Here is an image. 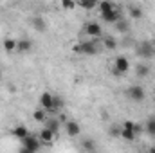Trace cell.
Masks as SVG:
<instances>
[{
	"instance_id": "obj_1",
	"label": "cell",
	"mask_w": 155,
	"mask_h": 153,
	"mask_svg": "<svg viewBox=\"0 0 155 153\" xmlns=\"http://www.w3.org/2000/svg\"><path fill=\"white\" fill-rule=\"evenodd\" d=\"M72 50L76 54H83V56H94V54L99 52V45H97L96 38H92V40H87V41H81V43H76L72 47Z\"/></svg>"
},
{
	"instance_id": "obj_2",
	"label": "cell",
	"mask_w": 155,
	"mask_h": 153,
	"mask_svg": "<svg viewBox=\"0 0 155 153\" xmlns=\"http://www.w3.org/2000/svg\"><path fill=\"white\" fill-rule=\"evenodd\" d=\"M40 106L47 112H58V108L61 106V101L56 96H52L51 92H43L40 96Z\"/></svg>"
},
{
	"instance_id": "obj_3",
	"label": "cell",
	"mask_w": 155,
	"mask_h": 153,
	"mask_svg": "<svg viewBox=\"0 0 155 153\" xmlns=\"http://www.w3.org/2000/svg\"><path fill=\"white\" fill-rule=\"evenodd\" d=\"M130 60L126 58V56H117L116 60H114V69H112V72L116 74V76H121V74H126L128 70H130Z\"/></svg>"
},
{
	"instance_id": "obj_4",
	"label": "cell",
	"mask_w": 155,
	"mask_h": 153,
	"mask_svg": "<svg viewBox=\"0 0 155 153\" xmlns=\"http://www.w3.org/2000/svg\"><path fill=\"white\" fill-rule=\"evenodd\" d=\"M126 97H128L130 101L141 103V101H144L146 92H144V88H143L141 85H132V86H128V90H126Z\"/></svg>"
},
{
	"instance_id": "obj_5",
	"label": "cell",
	"mask_w": 155,
	"mask_h": 153,
	"mask_svg": "<svg viewBox=\"0 0 155 153\" xmlns=\"http://www.w3.org/2000/svg\"><path fill=\"white\" fill-rule=\"evenodd\" d=\"M137 54L144 60H150L155 56V49L152 47V41H143L137 45Z\"/></svg>"
},
{
	"instance_id": "obj_6",
	"label": "cell",
	"mask_w": 155,
	"mask_h": 153,
	"mask_svg": "<svg viewBox=\"0 0 155 153\" xmlns=\"http://www.w3.org/2000/svg\"><path fill=\"white\" fill-rule=\"evenodd\" d=\"M83 31H85V34H87L88 38H99V36L103 34V29H101V25H99L97 22H87Z\"/></svg>"
},
{
	"instance_id": "obj_7",
	"label": "cell",
	"mask_w": 155,
	"mask_h": 153,
	"mask_svg": "<svg viewBox=\"0 0 155 153\" xmlns=\"http://www.w3.org/2000/svg\"><path fill=\"white\" fill-rule=\"evenodd\" d=\"M40 139L36 137H33L31 133L25 137V139H22V148H24V151H38L40 150Z\"/></svg>"
},
{
	"instance_id": "obj_8",
	"label": "cell",
	"mask_w": 155,
	"mask_h": 153,
	"mask_svg": "<svg viewBox=\"0 0 155 153\" xmlns=\"http://www.w3.org/2000/svg\"><path fill=\"white\" fill-rule=\"evenodd\" d=\"M101 20L107 22V24H116V22H119L121 20V9L119 7H114L108 13H101Z\"/></svg>"
},
{
	"instance_id": "obj_9",
	"label": "cell",
	"mask_w": 155,
	"mask_h": 153,
	"mask_svg": "<svg viewBox=\"0 0 155 153\" xmlns=\"http://www.w3.org/2000/svg\"><path fill=\"white\" fill-rule=\"evenodd\" d=\"M63 126H65V132H67V135L69 137H78L79 133H81V128H79V124H78L76 121H65L63 122Z\"/></svg>"
},
{
	"instance_id": "obj_10",
	"label": "cell",
	"mask_w": 155,
	"mask_h": 153,
	"mask_svg": "<svg viewBox=\"0 0 155 153\" xmlns=\"http://www.w3.org/2000/svg\"><path fill=\"white\" fill-rule=\"evenodd\" d=\"M31 49H33V41L31 40H27V38L16 40V52L27 54V52H31Z\"/></svg>"
},
{
	"instance_id": "obj_11",
	"label": "cell",
	"mask_w": 155,
	"mask_h": 153,
	"mask_svg": "<svg viewBox=\"0 0 155 153\" xmlns=\"http://www.w3.org/2000/svg\"><path fill=\"white\" fill-rule=\"evenodd\" d=\"M54 137H56V133H54L51 128H47V126H45V128H43V130L38 133V139L41 141V142H45V144L52 142V141H54Z\"/></svg>"
},
{
	"instance_id": "obj_12",
	"label": "cell",
	"mask_w": 155,
	"mask_h": 153,
	"mask_svg": "<svg viewBox=\"0 0 155 153\" xmlns=\"http://www.w3.org/2000/svg\"><path fill=\"white\" fill-rule=\"evenodd\" d=\"M13 135L22 141V139H25V137L29 135V130H27V126H24V124H16V126L13 128Z\"/></svg>"
},
{
	"instance_id": "obj_13",
	"label": "cell",
	"mask_w": 155,
	"mask_h": 153,
	"mask_svg": "<svg viewBox=\"0 0 155 153\" xmlns=\"http://www.w3.org/2000/svg\"><path fill=\"white\" fill-rule=\"evenodd\" d=\"M99 4V0H76V5H79L81 9L85 11H90V9H96Z\"/></svg>"
},
{
	"instance_id": "obj_14",
	"label": "cell",
	"mask_w": 155,
	"mask_h": 153,
	"mask_svg": "<svg viewBox=\"0 0 155 153\" xmlns=\"http://www.w3.org/2000/svg\"><path fill=\"white\" fill-rule=\"evenodd\" d=\"M135 135H137V132H135V130H130V128H123V126H121V132H119V137H121V139H124V141L132 142V141L135 139Z\"/></svg>"
},
{
	"instance_id": "obj_15",
	"label": "cell",
	"mask_w": 155,
	"mask_h": 153,
	"mask_svg": "<svg viewBox=\"0 0 155 153\" xmlns=\"http://www.w3.org/2000/svg\"><path fill=\"white\" fill-rule=\"evenodd\" d=\"M2 45H4L5 52H16V40L15 38H5Z\"/></svg>"
},
{
	"instance_id": "obj_16",
	"label": "cell",
	"mask_w": 155,
	"mask_h": 153,
	"mask_svg": "<svg viewBox=\"0 0 155 153\" xmlns=\"http://www.w3.org/2000/svg\"><path fill=\"white\" fill-rule=\"evenodd\" d=\"M97 7H99V13H108V11H112L117 5H114L110 0H101V2L97 4Z\"/></svg>"
},
{
	"instance_id": "obj_17",
	"label": "cell",
	"mask_w": 155,
	"mask_h": 153,
	"mask_svg": "<svg viewBox=\"0 0 155 153\" xmlns=\"http://www.w3.org/2000/svg\"><path fill=\"white\" fill-rule=\"evenodd\" d=\"M33 119L38 121V122H45V121H47V110H43V108L40 106L38 110L33 112Z\"/></svg>"
},
{
	"instance_id": "obj_18",
	"label": "cell",
	"mask_w": 155,
	"mask_h": 153,
	"mask_svg": "<svg viewBox=\"0 0 155 153\" xmlns=\"http://www.w3.org/2000/svg\"><path fill=\"white\" fill-rule=\"evenodd\" d=\"M135 74H137L139 77H146L148 74H150V67L144 65V63H141V65L135 67Z\"/></svg>"
},
{
	"instance_id": "obj_19",
	"label": "cell",
	"mask_w": 155,
	"mask_h": 153,
	"mask_svg": "<svg viewBox=\"0 0 155 153\" xmlns=\"http://www.w3.org/2000/svg\"><path fill=\"white\" fill-rule=\"evenodd\" d=\"M45 126L51 128L54 133H58V130H60V119H47L45 121Z\"/></svg>"
},
{
	"instance_id": "obj_20",
	"label": "cell",
	"mask_w": 155,
	"mask_h": 153,
	"mask_svg": "<svg viewBox=\"0 0 155 153\" xmlns=\"http://www.w3.org/2000/svg\"><path fill=\"white\" fill-rule=\"evenodd\" d=\"M144 130L152 135V137H155V117H150L148 121H146V124H144Z\"/></svg>"
},
{
	"instance_id": "obj_21",
	"label": "cell",
	"mask_w": 155,
	"mask_h": 153,
	"mask_svg": "<svg viewBox=\"0 0 155 153\" xmlns=\"http://www.w3.org/2000/svg\"><path fill=\"white\" fill-rule=\"evenodd\" d=\"M130 16L135 18V20H139V18L143 16V9L137 7V5H132V7H130Z\"/></svg>"
},
{
	"instance_id": "obj_22",
	"label": "cell",
	"mask_w": 155,
	"mask_h": 153,
	"mask_svg": "<svg viewBox=\"0 0 155 153\" xmlns=\"http://www.w3.org/2000/svg\"><path fill=\"white\" fill-rule=\"evenodd\" d=\"M61 7L65 11H72L76 7V0H61Z\"/></svg>"
},
{
	"instance_id": "obj_23",
	"label": "cell",
	"mask_w": 155,
	"mask_h": 153,
	"mask_svg": "<svg viewBox=\"0 0 155 153\" xmlns=\"http://www.w3.org/2000/svg\"><path fill=\"white\" fill-rule=\"evenodd\" d=\"M33 25L38 29V31H45V22L40 18V16H36V18H33Z\"/></svg>"
},
{
	"instance_id": "obj_24",
	"label": "cell",
	"mask_w": 155,
	"mask_h": 153,
	"mask_svg": "<svg viewBox=\"0 0 155 153\" xmlns=\"http://www.w3.org/2000/svg\"><path fill=\"white\" fill-rule=\"evenodd\" d=\"M116 29L119 31V33H126V31H128V24L121 18L119 22H116Z\"/></svg>"
},
{
	"instance_id": "obj_25",
	"label": "cell",
	"mask_w": 155,
	"mask_h": 153,
	"mask_svg": "<svg viewBox=\"0 0 155 153\" xmlns=\"http://www.w3.org/2000/svg\"><path fill=\"white\" fill-rule=\"evenodd\" d=\"M103 45H105L107 49H116V47H117V41L114 38H105V40H103Z\"/></svg>"
},
{
	"instance_id": "obj_26",
	"label": "cell",
	"mask_w": 155,
	"mask_h": 153,
	"mask_svg": "<svg viewBox=\"0 0 155 153\" xmlns=\"http://www.w3.org/2000/svg\"><path fill=\"white\" fill-rule=\"evenodd\" d=\"M123 128H130V130L139 132V128H137V124H135L134 121H124V122H123Z\"/></svg>"
},
{
	"instance_id": "obj_27",
	"label": "cell",
	"mask_w": 155,
	"mask_h": 153,
	"mask_svg": "<svg viewBox=\"0 0 155 153\" xmlns=\"http://www.w3.org/2000/svg\"><path fill=\"white\" fill-rule=\"evenodd\" d=\"M83 148H85V150H94L96 144H94V141H85V142H83Z\"/></svg>"
},
{
	"instance_id": "obj_28",
	"label": "cell",
	"mask_w": 155,
	"mask_h": 153,
	"mask_svg": "<svg viewBox=\"0 0 155 153\" xmlns=\"http://www.w3.org/2000/svg\"><path fill=\"white\" fill-rule=\"evenodd\" d=\"M152 47H153V49H155V36H153V38H152Z\"/></svg>"
},
{
	"instance_id": "obj_29",
	"label": "cell",
	"mask_w": 155,
	"mask_h": 153,
	"mask_svg": "<svg viewBox=\"0 0 155 153\" xmlns=\"http://www.w3.org/2000/svg\"><path fill=\"white\" fill-rule=\"evenodd\" d=\"M0 81H2V72H0Z\"/></svg>"
},
{
	"instance_id": "obj_30",
	"label": "cell",
	"mask_w": 155,
	"mask_h": 153,
	"mask_svg": "<svg viewBox=\"0 0 155 153\" xmlns=\"http://www.w3.org/2000/svg\"><path fill=\"white\" fill-rule=\"evenodd\" d=\"M153 99H155V94H153Z\"/></svg>"
}]
</instances>
